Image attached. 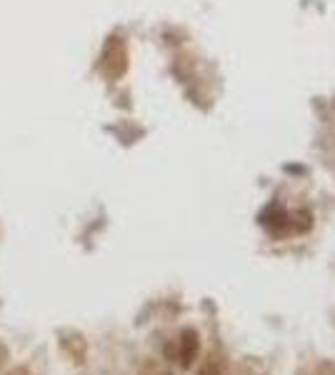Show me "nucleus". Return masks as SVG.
I'll use <instances>...</instances> for the list:
<instances>
[{
  "label": "nucleus",
  "mask_w": 335,
  "mask_h": 375,
  "mask_svg": "<svg viewBox=\"0 0 335 375\" xmlns=\"http://www.w3.org/2000/svg\"><path fill=\"white\" fill-rule=\"evenodd\" d=\"M8 360H10V348H8L6 343L0 340V370L6 368V365H8Z\"/></svg>",
  "instance_id": "nucleus-5"
},
{
  "label": "nucleus",
  "mask_w": 335,
  "mask_h": 375,
  "mask_svg": "<svg viewBox=\"0 0 335 375\" xmlns=\"http://www.w3.org/2000/svg\"><path fill=\"white\" fill-rule=\"evenodd\" d=\"M165 375H171V373H165Z\"/></svg>",
  "instance_id": "nucleus-8"
},
{
  "label": "nucleus",
  "mask_w": 335,
  "mask_h": 375,
  "mask_svg": "<svg viewBox=\"0 0 335 375\" xmlns=\"http://www.w3.org/2000/svg\"><path fill=\"white\" fill-rule=\"evenodd\" d=\"M165 358H168V360H175V358H178L175 345H165Z\"/></svg>",
  "instance_id": "nucleus-6"
},
{
  "label": "nucleus",
  "mask_w": 335,
  "mask_h": 375,
  "mask_svg": "<svg viewBox=\"0 0 335 375\" xmlns=\"http://www.w3.org/2000/svg\"><path fill=\"white\" fill-rule=\"evenodd\" d=\"M200 345H203V338H200L198 328H193V325L180 328L178 340H175V350H178L175 363L178 365L183 370H191L193 365H195L198 358H200Z\"/></svg>",
  "instance_id": "nucleus-1"
},
{
  "label": "nucleus",
  "mask_w": 335,
  "mask_h": 375,
  "mask_svg": "<svg viewBox=\"0 0 335 375\" xmlns=\"http://www.w3.org/2000/svg\"><path fill=\"white\" fill-rule=\"evenodd\" d=\"M58 345L60 350L70 358V363L75 365H86L88 360V340L83 333L78 330H60L58 333Z\"/></svg>",
  "instance_id": "nucleus-2"
},
{
  "label": "nucleus",
  "mask_w": 335,
  "mask_h": 375,
  "mask_svg": "<svg viewBox=\"0 0 335 375\" xmlns=\"http://www.w3.org/2000/svg\"><path fill=\"white\" fill-rule=\"evenodd\" d=\"M313 228V213L310 211H298L296 215V231L298 233H308Z\"/></svg>",
  "instance_id": "nucleus-4"
},
{
  "label": "nucleus",
  "mask_w": 335,
  "mask_h": 375,
  "mask_svg": "<svg viewBox=\"0 0 335 375\" xmlns=\"http://www.w3.org/2000/svg\"><path fill=\"white\" fill-rule=\"evenodd\" d=\"M8 375H30V373H28V368H13Z\"/></svg>",
  "instance_id": "nucleus-7"
},
{
  "label": "nucleus",
  "mask_w": 335,
  "mask_h": 375,
  "mask_svg": "<svg viewBox=\"0 0 335 375\" xmlns=\"http://www.w3.org/2000/svg\"><path fill=\"white\" fill-rule=\"evenodd\" d=\"M198 375H223V363L216 356H208L200 365V370H198Z\"/></svg>",
  "instance_id": "nucleus-3"
}]
</instances>
